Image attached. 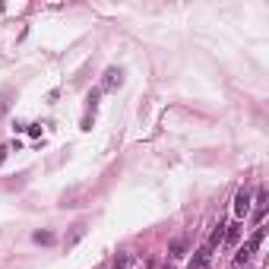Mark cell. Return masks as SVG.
<instances>
[{"label":"cell","instance_id":"2e32d148","mask_svg":"<svg viewBox=\"0 0 269 269\" xmlns=\"http://www.w3.org/2000/svg\"><path fill=\"white\" fill-rule=\"evenodd\" d=\"M149 269H171V266H162V263H155V260H152V263H149Z\"/></svg>","mask_w":269,"mask_h":269},{"label":"cell","instance_id":"277c9868","mask_svg":"<svg viewBox=\"0 0 269 269\" xmlns=\"http://www.w3.org/2000/svg\"><path fill=\"white\" fill-rule=\"evenodd\" d=\"M120 83H124V73H120L117 67H108V70H105V80H101V89H117Z\"/></svg>","mask_w":269,"mask_h":269},{"label":"cell","instance_id":"ba28073f","mask_svg":"<svg viewBox=\"0 0 269 269\" xmlns=\"http://www.w3.org/2000/svg\"><path fill=\"white\" fill-rule=\"evenodd\" d=\"M222 241H225V225H215V231L209 234V244H206V247H209V250H212V247H219V244H222Z\"/></svg>","mask_w":269,"mask_h":269},{"label":"cell","instance_id":"30bf717a","mask_svg":"<svg viewBox=\"0 0 269 269\" xmlns=\"http://www.w3.org/2000/svg\"><path fill=\"white\" fill-rule=\"evenodd\" d=\"M83 234H86V225H76V228H73V234L64 241V244H67V250H70V247H76V241H80Z\"/></svg>","mask_w":269,"mask_h":269},{"label":"cell","instance_id":"3957f363","mask_svg":"<svg viewBox=\"0 0 269 269\" xmlns=\"http://www.w3.org/2000/svg\"><path fill=\"white\" fill-rule=\"evenodd\" d=\"M247 212H250V193H247V190H238V196H234V215L244 219Z\"/></svg>","mask_w":269,"mask_h":269},{"label":"cell","instance_id":"6da1fadb","mask_svg":"<svg viewBox=\"0 0 269 269\" xmlns=\"http://www.w3.org/2000/svg\"><path fill=\"white\" fill-rule=\"evenodd\" d=\"M263 238H266V225H257V231H254V234H250V241H247V244H244V247H241V250H238V254H234V263H238V266H244V263H250V257H254V254H257V247H260V244H263Z\"/></svg>","mask_w":269,"mask_h":269},{"label":"cell","instance_id":"7a4b0ae2","mask_svg":"<svg viewBox=\"0 0 269 269\" xmlns=\"http://www.w3.org/2000/svg\"><path fill=\"white\" fill-rule=\"evenodd\" d=\"M209 263H212V250L209 247H199L193 257H190V266L187 269H209Z\"/></svg>","mask_w":269,"mask_h":269},{"label":"cell","instance_id":"4fadbf2b","mask_svg":"<svg viewBox=\"0 0 269 269\" xmlns=\"http://www.w3.org/2000/svg\"><path fill=\"white\" fill-rule=\"evenodd\" d=\"M86 101H89V108L95 111V105H98V89H95V92H89V98H86Z\"/></svg>","mask_w":269,"mask_h":269},{"label":"cell","instance_id":"9a60e30c","mask_svg":"<svg viewBox=\"0 0 269 269\" xmlns=\"http://www.w3.org/2000/svg\"><path fill=\"white\" fill-rule=\"evenodd\" d=\"M6 152H10V149H6V146H0V165H3V159H6Z\"/></svg>","mask_w":269,"mask_h":269},{"label":"cell","instance_id":"5bb4252c","mask_svg":"<svg viewBox=\"0 0 269 269\" xmlns=\"http://www.w3.org/2000/svg\"><path fill=\"white\" fill-rule=\"evenodd\" d=\"M25 130H29V136H38V133H41V127H38V124H29Z\"/></svg>","mask_w":269,"mask_h":269},{"label":"cell","instance_id":"8992f818","mask_svg":"<svg viewBox=\"0 0 269 269\" xmlns=\"http://www.w3.org/2000/svg\"><path fill=\"white\" fill-rule=\"evenodd\" d=\"M133 263H136V260L130 254H117L114 260H111V269H133Z\"/></svg>","mask_w":269,"mask_h":269},{"label":"cell","instance_id":"7c38bea8","mask_svg":"<svg viewBox=\"0 0 269 269\" xmlns=\"http://www.w3.org/2000/svg\"><path fill=\"white\" fill-rule=\"evenodd\" d=\"M32 238H35V244H54V234L51 231H35Z\"/></svg>","mask_w":269,"mask_h":269},{"label":"cell","instance_id":"8fae6325","mask_svg":"<svg viewBox=\"0 0 269 269\" xmlns=\"http://www.w3.org/2000/svg\"><path fill=\"white\" fill-rule=\"evenodd\" d=\"M10 95H13V89H3V92H0V117L6 114V108H10Z\"/></svg>","mask_w":269,"mask_h":269},{"label":"cell","instance_id":"9c48e42d","mask_svg":"<svg viewBox=\"0 0 269 269\" xmlns=\"http://www.w3.org/2000/svg\"><path fill=\"white\" fill-rule=\"evenodd\" d=\"M238 238H241V225L234 222V225H225V241L228 244H238Z\"/></svg>","mask_w":269,"mask_h":269},{"label":"cell","instance_id":"5b68a950","mask_svg":"<svg viewBox=\"0 0 269 269\" xmlns=\"http://www.w3.org/2000/svg\"><path fill=\"white\" fill-rule=\"evenodd\" d=\"M263 215H266V190L260 187L257 190V199H254V219L263 225Z\"/></svg>","mask_w":269,"mask_h":269},{"label":"cell","instance_id":"52a82bcc","mask_svg":"<svg viewBox=\"0 0 269 269\" xmlns=\"http://www.w3.org/2000/svg\"><path fill=\"white\" fill-rule=\"evenodd\" d=\"M168 254H171V257H175V260H180V257H184V254H187V241H184V238H178V241H171V247H168Z\"/></svg>","mask_w":269,"mask_h":269}]
</instances>
